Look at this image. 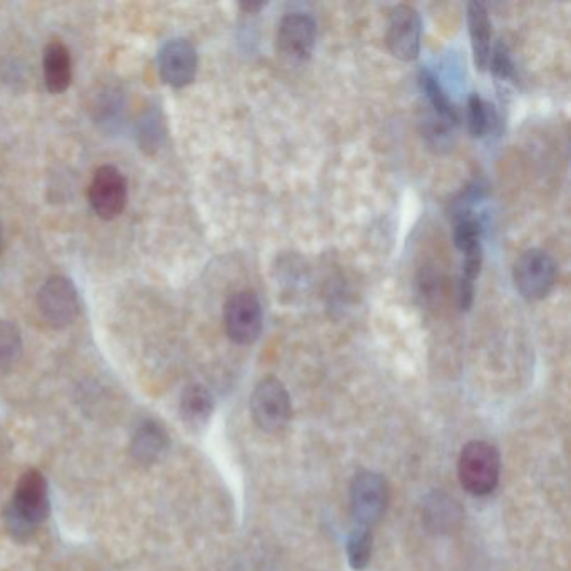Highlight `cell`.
Here are the masks:
<instances>
[{
    "mask_svg": "<svg viewBox=\"0 0 571 571\" xmlns=\"http://www.w3.org/2000/svg\"><path fill=\"white\" fill-rule=\"evenodd\" d=\"M128 181L115 166H102L94 173L90 187V202L97 216L112 219L127 206Z\"/></svg>",
    "mask_w": 571,
    "mask_h": 571,
    "instance_id": "9",
    "label": "cell"
},
{
    "mask_svg": "<svg viewBox=\"0 0 571 571\" xmlns=\"http://www.w3.org/2000/svg\"><path fill=\"white\" fill-rule=\"evenodd\" d=\"M454 128H456L454 124L444 121L431 111L423 121V136L436 153L448 152L453 146Z\"/></svg>",
    "mask_w": 571,
    "mask_h": 571,
    "instance_id": "19",
    "label": "cell"
},
{
    "mask_svg": "<svg viewBox=\"0 0 571 571\" xmlns=\"http://www.w3.org/2000/svg\"><path fill=\"white\" fill-rule=\"evenodd\" d=\"M483 266V247L476 245V247L469 248L464 252L463 262V275L461 277L467 278V281L475 282L479 277Z\"/></svg>",
    "mask_w": 571,
    "mask_h": 571,
    "instance_id": "24",
    "label": "cell"
},
{
    "mask_svg": "<svg viewBox=\"0 0 571 571\" xmlns=\"http://www.w3.org/2000/svg\"><path fill=\"white\" fill-rule=\"evenodd\" d=\"M558 266L551 255L539 248H530L518 257L513 282L518 294L528 302L546 299L557 285Z\"/></svg>",
    "mask_w": 571,
    "mask_h": 571,
    "instance_id": "3",
    "label": "cell"
},
{
    "mask_svg": "<svg viewBox=\"0 0 571 571\" xmlns=\"http://www.w3.org/2000/svg\"><path fill=\"white\" fill-rule=\"evenodd\" d=\"M496 122H498V116H496L492 106L488 103L483 102L479 94L473 93L467 102V130L473 138H483L492 131Z\"/></svg>",
    "mask_w": 571,
    "mask_h": 571,
    "instance_id": "18",
    "label": "cell"
},
{
    "mask_svg": "<svg viewBox=\"0 0 571 571\" xmlns=\"http://www.w3.org/2000/svg\"><path fill=\"white\" fill-rule=\"evenodd\" d=\"M250 411L257 428L277 435L290 423V395L277 378L262 379L253 391Z\"/></svg>",
    "mask_w": 571,
    "mask_h": 571,
    "instance_id": "4",
    "label": "cell"
},
{
    "mask_svg": "<svg viewBox=\"0 0 571 571\" xmlns=\"http://www.w3.org/2000/svg\"><path fill=\"white\" fill-rule=\"evenodd\" d=\"M181 417L191 428L198 429L209 423L213 413V397L209 389L200 384L190 385L181 395Z\"/></svg>",
    "mask_w": 571,
    "mask_h": 571,
    "instance_id": "16",
    "label": "cell"
},
{
    "mask_svg": "<svg viewBox=\"0 0 571 571\" xmlns=\"http://www.w3.org/2000/svg\"><path fill=\"white\" fill-rule=\"evenodd\" d=\"M370 554H372V535H370L369 528L359 526L354 530L347 542V557H349L350 567L357 571L364 570L369 564Z\"/></svg>",
    "mask_w": 571,
    "mask_h": 571,
    "instance_id": "21",
    "label": "cell"
},
{
    "mask_svg": "<svg viewBox=\"0 0 571 571\" xmlns=\"http://www.w3.org/2000/svg\"><path fill=\"white\" fill-rule=\"evenodd\" d=\"M483 225L475 215L464 216L456 219L454 228V245L461 252H466L469 248L481 245Z\"/></svg>",
    "mask_w": 571,
    "mask_h": 571,
    "instance_id": "22",
    "label": "cell"
},
{
    "mask_svg": "<svg viewBox=\"0 0 571 571\" xmlns=\"http://www.w3.org/2000/svg\"><path fill=\"white\" fill-rule=\"evenodd\" d=\"M467 26H469L471 49L478 71L488 69L489 55H491V21L488 9L483 2L467 4Z\"/></svg>",
    "mask_w": 571,
    "mask_h": 571,
    "instance_id": "12",
    "label": "cell"
},
{
    "mask_svg": "<svg viewBox=\"0 0 571 571\" xmlns=\"http://www.w3.org/2000/svg\"><path fill=\"white\" fill-rule=\"evenodd\" d=\"M317 24L304 12H292L278 24L277 47L288 61H307L316 47Z\"/></svg>",
    "mask_w": 571,
    "mask_h": 571,
    "instance_id": "10",
    "label": "cell"
},
{
    "mask_svg": "<svg viewBox=\"0 0 571 571\" xmlns=\"http://www.w3.org/2000/svg\"><path fill=\"white\" fill-rule=\"evenodd\" d=\"M141 144L144 147H155L162 138V128H159V118L155 112H147L146 119H143L141 124Z\"/></svg>",
    "mask_w": 571,
    "mask_h": 571,
    "instance_id": "25",
    "label": "cell"
},
{
    "mask_svg": "<svg viewBox=\"0 0 571 571\" xmlns=\"http://www.w3.org/2000/svg\"><path fill=\"white\" fill-rule=\"evenodd\" d=\"M168 444L169 439L165 428L155 420H146L134 435L131 451L134 460L150 464L163 456V453L168 450Z\"/></svg>",
    "mask_w": 571,
    "mask_h": 571,
    "instance_id": "14",
    "label": "cell"
},
{
    "mask_svg": "<svg viewBox=\"0 0 571 571\" xmlns=\"http://www.w3.org/2000/svg\"><path fill=\"white\" fill-rule=\"evenodd\" d=\"M40 313L52 328L71 325L80 313V295L69 278L51 277L44 282L37 295Z\"/></svg>",
    "mask_w": 571,
    "mask_h": 571,
    "instance_id": "6",
    "label": "cell"
},
{
    "mask_svg": "<svg viewBox=\"0 0 571 571\" xmlns=\"http://www.w3.org/2000/svg\"><path fill=\"white\" fill-rule=\"evenodd\" d=\"M198 71V55L193 44L187 39H173L159 52V72L163 81L173 87H185L193 83Z\"/></svg>",
    "mask_w": 571,
    "mask_h": 571,
    "instance_id": "11",
    "label": "cell"
},
{
    "mask_svg": "<svg viewBox=\"0 0 571 571\" xmlns=\"http://www.w3.org/2000/svg\"><path fill=\"white\" fill-rule=\"evenodd\" d=\"M417 83H419L420 91L425 93L426 99H428L429 106H431V111L435 112L436 116H439V118L444 119V121L457 127L460 116H457L453 103L450 102V97H448V94L442 90L441 83H439L435 72L429 68H420Z\"/></svg>",
    "mask_w": 571,
    "mask_h": 571,
    "instance_id": "15",
    "label": "cell"
},
{
    "mask_svg": "<svg viewBox=\"0 0 571 571\" xmlns=\"http://www.w3.org/2000/svg\"><path fill=\"white\" fill-rule=\"evenodd\" d=\"M266 2H241L240 8L247 12H259L260 9L265 8Z\"/></svg>",
    "mask_w": 571,
    "mask_h": 571,
    "instance_id": "27",
    "label": "cell"
},
{
    "mask_svg": "<svg viewBox=\"0 0 571 571\" xmlns=\"http://www.w3.org/2000/svg\"><path fill=\"white\" fill-rule=\"evenodd\" d=\"M223 320L234 344L250 345L259 341L263 329V310L255 292L241 290L225 304Z\"/></svg>",
    "mask_w": 571,
    "mask_h": 571,
    "instance_id": "5",
    "label": "cell"
},
{
    "mask_svg": "<svg viewBox=\"0 0 571 571\" xmlns=\"http://www.w3.org/2000/svg\"><path fill=\"white\" fill-rule=\"evenodd\" d=\"M350 504L357 523L364 528L376 525L388 507V485L372 471H360L350 486Z\"/></svg>",
    "mask_w": 571,
    "mask_h": 571,
    "instance_id": "7",
    "label": "cell"
},
{
    "mask_svg": "<svg viewBox=\"0 0 571 571\" xmlns=\"http://www.w3.org/2000/svg\"><path fill=\"white\" fill-rule=\"evenodd\" d=\"M420 33L423 27L416 9L406 4L392 8L389 12L385 44L394 58L404 62L416 61L420 52Z\"/></svg>",
    "mask_w": 571,
    "mask_h": 571,
    "instance_id": "8",
    "label": "cell"
},
{
    "mask_svg": "<svg viewBox=\"0 0 571 571\" xmlns=\"http://www.w3.org/2000/svg\"><path fill=\"white\" fill-rule=\"evenodd\" d=\"M22 356V337L17 325L0 320V372H8Z\"/></svg>",
    "mask_w": 571,
    "mask_h": 571,
    "instance_id": "20",
    "label": "cell"
},
{
    "mask_svg": "<svg viewBox=\"0 0 571 571\" xmlns=\"http://www.w3.org/2000/svg\"><path fill=\"white\" fill-rule=\"evenodd\" d=\"M44 81L52 94L64 93L72 80L71 56L61 43H52L44 51Z\"/></svg>",
    "mask_w": 571,
    "mask_h": 571,
    "instance_id": "13",
    "label": "cell"
},
{
    "mask_svg": "<svg viewBox=\"0 0 571 571\" xmlns=\"http://www.w3.org/2000/svg\"><path fill=\"white\" fill-rule=\"evenodd\" d=\"M457 294H460V309L463 312H467L473 307V302H475V282L461 277L460 292Z\"/></svg>",
    "mask_w": 571,
    "mask_h": 571,
    "instance_id": "26",
    "label": "cell"
},
{
    "mask_svg": "<svg viewBox=\"0 0 571 571\" xmlns=\"http://www.w3.org/2000/svg\"><path fill=\"white\" fill-rule=\"evenodd\" d=\"M461 486L473 496H486L500 483L501 457L495 445L471 441L461 451L457 463Z\"/></svg>",
    "mask_w": 571,
    "mask_h": 571,
    "instance_id": "2",
    "label": "cell"
},
{
    "mask_svg": "<svg viewBox=\"0 0 571 571\" xmlns=\"http://www.w3.org/2000/svg\"><path fill=\"white\" fill-rule=\"evenodd\" d=\"M425 520L429 530L438 533L450 532L460 523L461 510L456 501L450 500L441 492H435L426 503Z\"/></svg>",
    "mask_w": 571,
    "mask_h": 571,
    "instance_id": "17",
    "label": "cell"
},
{
    "mask_svg": "<svg viewBox=\"0 0 571 571\" xmlns=\"http://www.w3.org/2000/svg\"><path fill=\"white\" fill-rule=\"evenodd\" d=\"M488 68L491 69L492 76L498 81H516V68H514L510 49H508L503 40L496 43L495 46L491 47Z\"/></svg>",
    "mask_w": 571,
    "mask_h": 571,
    "instance_id": "23",
    "label": "cell"
},
{
    "mask_svg": "<svg viewBox=\"0 0 571 571\" xmlns=\"http://www.w3.org/2000/svg\"><path fill=\"white\" fill-rule=\"evenodd\" d=\"M0 248H2V231H0Z\"/></svg>",
    "mask_w": 571,
    "mask_h": 571,
    "instance_id": "28",
    "label": "cell"
},
{
    "mask_svg": "<svg viewBox=\"0 0 571 571\" xmlns=\"http://www.w3.org/2000/svg\"><path fill=\"white\" fill-rule=\"evenodd\" d=\"M49 514V492L47 483L39 471H27L15 488L14 500L8 508V526L15 538L24 539L33 535L34 530Z\"/></svg>",
    "mask_w": 571,
    "mask_h": 571,
    "instance_id": "1",
    "label": "cell"
}]
</instances>
